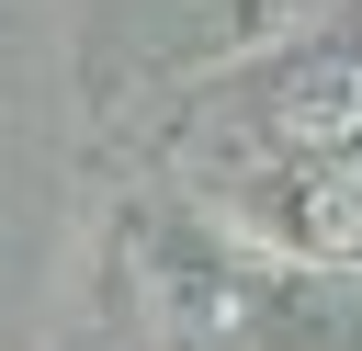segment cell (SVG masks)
I'll return each instance as SVG.
<instances>
[{
  "label": "cell",
  "mask_w": 362,
  "mask_h": 351,
  "mask_svg": "<svg viewBox=\"0 0 362 351\" xmlns=\"http://www.w3.org/2000/svg\"><path fill=\"white\" fill-rule=\"evenodd\" d=\"M170 159L192 192H215L238 170L362 159V11H328L283 45H260L249 68L192 79V102L170 113Z\"/></svg>",
  "instance_id": "cell-1"
}]
</instances>
